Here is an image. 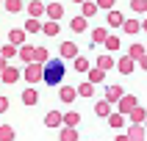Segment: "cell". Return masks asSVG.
<instances>
[{"label": "cell", "instance_id": "cell-24", "mask_svg": "<svg viewBox=\"0 0 147 141\" xmlns=\"http://www.w3.org/2000/svg\"><path fill=\"white\" fill-rule=\"evenodd\" d=\"M75 69H78V72H86V69H89V61L83 55H75Z\"/></svg>", "mask_w": 147, "mask_h": 141}, {"label": "cell", "instance_id": "cell-34", "mask_svg": "<svg viewBox=\"0 0 147 141\" xmlns=\"http://www.w3.org/2000/svg\"><path fill=\"white\" fill-rule=\"evenodd\" d=\"M106 47L108 50H117V47H119V39H117V36H106Z\"/></svg>", "mask_w": 147, "mask_h": 141}, {"label": "cell", "instance_id": "cell-44", "mask_svg": "<svg viewBox=\"0 0 147 141\" xmlns=\"http://www.w3.org/2000/svg\"><path fill=\"white\" fill-rule=\"evenodd\" d=\"M142 28H144V31H147V19H144V25H142Z\"/></svg>", "mask_w": 147, "mask_h": 141}, {"label": "cell", "instance_id": "cell-2", "mask_svg": "<svg viewBox=\"0 0 147 141\" xmlns=\"http://www.w3.org/2000/svg\"><path fill=\"white\" fill-rule=\"evenodd\" d=\"M117 102H119V114H131L133 108L139 105V102H136V97H133V94H122V97L117 100Z\"/></svg>", "mask_w": 147, "mask_h": 141}, {"label": "cell", "instance_id": "cell-22", "mask_svg": "<svg viewBox=\"0 0 147 141\" xmlns=\"http://www.w3.org/2000/svg\"><path fill=\"white\" fill-rule=\"evenodd\" d=\"M78 138V130H75V127H64V130H61V141H75Z\"/></svg>", "mask_w": 147, "mask_h": 141}, {"label": "cell", "instance_id": "cell-13", "mask_svg": "<svg viewBox=\"0 0 147 141\" xmlns=\"http://www.w3.org/2000/svg\"><path fill=\"white\" fill-rule=\"evenodd\" d=\"M64 124H67V127L81 124V114H78V111H69V114H64Z\"/></svg>", "mask_w": 147, "mask_h": 141}, {"label": "cell", "instance_id": "cell-43", "mask_svg": "<svg viewBox=\"0 0 147 141\" xmlns=\"http://www.w3.org/2000/svg\"><path fill=\"white\" fill-rule=\"evenodd\" d=\"M117 141H128V136H117Z\"/></svg>", "mask_w": 147, "mask_h": 141}, {"label": "cell", "instance_id": "cell-38", "mask_svg": "<svg viewBox=\"0 0 147 141\" xmlns=\"http://www.w3.org/2000/svg\"><path fill=\"white\" fill-rule=\"evenodd\" d=\"M14 55V44H8V47H3V58H11Z\"/></svg>", "mask_w": 147, "mask_h": 141}, {"label": "cell", "instance_id": "cell-37", "mask_svg": "<svg viewBox=\"0 0 147 141\" xmlns=\"http://www.w3.org/2000/svg\"><path fill=\"white\" fill-rule=\"evenodd\" d=\"M131 6H133V11H144V8H147V0H133Z\"/></svg>", "mask_w": 147, "mask_h": 141}, {"label": "cell", "instance_id": "cell-14", "mask_svg": "<svg viewBox=\"0 0 147 141\" xmlns=\"http://www.w3.org/2000/svg\"><path fill=\"white\" fill-rule=\"evenodd\" d=\"M0 141H14V127L11 124H0Z\"/></svg>", "mask_w": 147, "mask_h": 141}, {"label": "cell", "instance_id": "cell-46", "mask_svg": "<svg viewBox=\"0 0 147 141\" xmlns=\"http://www.w3.org/2000/svg\"><path fill=\"white\" fill-rule=\"evenodd\" d=\"M144 124H147V116H144Z\"/></svg>", "mask_w": 147, "mask_h": 141}, {"label": "cell", "instance_id": "cell-6", "mask_svg": "<svg viewBox=\"0 0 147 141\" xmlns=\"http://www.w3.org/2000/svg\"><path fill=\"white\" fill-rule=\"evenodd\" d=\"M94 114H97V116H103V119H106V116L111 114V102H108V100H100L97 105H94Z\"/></svg>", "mask_w": 147, "mask_h": 141}, {"label": "cell", "instance_id": "cell-25", "mask_svg": "<svg viewBox=\"0 0 147 141\" xmlns=\"http://www.w3.org/2000/svg\"><path fill=\"white\" fill-rule=\"evenodd\" d=\"M72 31H75V33L86 31V19H83V17H78V19H72Z\"/></svg>", "mask_w": 147, "mask_h": 141}, {"label": "cell", "instance_id": "cell-10", "mask_svg": "<svg viewBox=\"0 0 147 141\" xmlns=\"http://www.w3.org/2000/svg\"><path fill=\"white\" fill-rule=\"evenodd\" d=\"M22 102L25 105H36V102H39V94H36L33 89H25L22 91Z\"/></svg>", "mask_w": 147, "mask_h": 141}, {"label": "cell", "instance_id": "cell-30", "mask_svg": "<svg viewBox=\"0 0 147 141\" xmlns=\"http://www.w3.org/2000/svg\"><path fill=\"white\" fill-rule=\"evenodd\" d=\"M25 31H42V25H39V19H36V17H33V19H28V25H25Z\"/></svg>", "mask_w": 147, "mask_h": 141}, {"label": "cell", "instance_id": "cell-17", "mask_svg": "<svg viewBox=\"0 0 147 141\" xmlns=\"http://www.w3.org/2000/svg\"><path fill=\"white\" fill-rule=\"evenodd\" d=\"M8 41H11V44H22L25 41V31H8Z\"/></svg>", "mask_w": 147, "mask_h": 141}, {"label": "cell", "instance_id": "cell-31", "mask_svg": "<svg viewBox=\"0 0 147 141\" xmlns=\"http://www.w3.org/2000/svg\"><path fill=\"white\" fill-rule=\"evenodd\" d=\"M108 22L111 25H122V14H119V11H111V14H108Z\"/></svg>", "mask_w": 147, "mask_h": 141}, {"label": "cell", "instance_id": "cell-4", "mask_svg": "<svg viewBox=\"0 0 147 141\" xmlns=\"http://www.w3.org/2000/svg\"><path fill=\"white\" fill-rule=\"evenodd\" d=\"M45 124L47 127H58V124H64V114H58V111H50L45 116Z\"/></svg>", "mask_w": 147, "mask_h": 141}, {"label": "cell", "instance_id": "cell-32", "mask_svg": "<svg viewBox=\"0 0 147 141\" xmlns=\"http://www.w3.org/2000/svg\"><path fill=\"white\" fill-rule=\"evenodd\" d=\"M125 25V31H128V33H136V31H139V22H136V19H128V22H122Z\"/></svg>", "mask_w": 147, "mask_h": 141}, {"label": "cell", "instance_id": "cell-19", "mask_svg": "<svg viewBox=\"0 0 147 141\" xmlns=\"http://www.w3.org/2000/svg\"><path fill=\"white\" fill-rule=\"evenodd\" d=\"M45 61H47V50L36 47V50H33V64H45Z\"/></svg>", "mask_w": 147, "mask_h": 141}, {"label": "cell", "instance_id": "cell-40", "mask_svg": "<svg viewBox=\"0 0 147 141\" xmlns=\"http://www.w3.org/2000/svg\"><path fill=\"white\" fill-rule=\"evenodd\" d=\"M6 111H8V100L0 97V114H6Z\"/></svg>", "mask_w": 147, "mask_h": 141}, {"label": "cell", "instance_id": "cell-20", "mask_svg": "<svg viewBox=\"0 0 147 141\" xmlns=\"http://www.w3.org/2000/svg\"><path fill=\"white\" fill-rule=\"evenodd\" d=\"M75 91H78L81 97H92V94H94V86H92V83H81Z\"/></svg>", "mask_w": 147, "mask_h": 141}, {"label": "cell", "instance_id": "cell-8", "mask_svg": "<svg viewBox=\"0 0 147 141\" xmlns=\"http://www.w3.org/2000/svg\"><path fill=\"white\" fill-rule=\"evenodd\" d=\"M20 80V72H17L14 66H6L3 69V83H17Z\"/></svg>", "mask_w": 147, "mask_h": 141}, {"label": "cell", "instance_id": "cell-27", "mask_svg": "<svg viewBox=\"0 0 147 141\" xmlns=\"http://www.w3.org/2000/svg\"><path fill=\"white\" fill-rule=\"evenodd\" d=\"M6 8L14 14V11H20V8H22V0H6Z\"/></svg>", "mask_w": 147, "mask_h": 141}, {"label": "cell", "instance_id": "cell-36", "mask_svg": "<svg viewBox=\"0 0 147 141\" xmlns=\"http://www.w3.org/2000/svg\"><path fill=\"white\" fill-rule=\"evenodd\" d=\"M94 11H97V6H94V3H83V17H92Z\"/></svg>", "mask_w": 147, "mask_h": 141}, {"label": "cell", "instance_id": "cell-12", "mask_svg": "<svg viewBox=\"0 0 147 141\" xmlns=\"http://www.w3.org/2000/svg\"><path fill=\"white\" fill-rule=\"evenodd\" d=\"M144 116H147V111H144L142 105H136V108L131 111V122H133V124H139V122H144Z\"/></svg>", "mask_w": 147, "mask_h": 141}, {"label": "cell", "instance_id": "cell-26", "mask_svg": "<svg viewBox=\"0 0 147 141\" xmlns=\"http://www.w3.org/2000/svg\"><path fill=\"white\" fill-rule=\"evenodd\" d=\"M106 36L108 33L103 31V28H94V31H92V41H106Z\"/></svg>", "mask_w": 147, "mask_h": 141}, {"label": "cell", "instance_id": "cell-18", "mask_svg": "<svg viewBox=\"0 0 147 141\" xmlns=\"http://www.w3.org/2000/svg\"><path fill=\"white\" fill-rule=\"evenodd\" d=\"M108 124H111V127H122L125 124V114H108Z\"/></svg>", "mask_w": 147, "mask_h": 141}, {"label": "cell", "instance_id": "cell-33", "mask_svg": "<svg viewBox=\"0 0 147 141\" xmlns=\"http://www.w3.org/2000/svg\"><path fill=\"white\" fill-rule=\"evenodd\" d=\"M42 31L47 33V36H56V33H58V25H56V22H47L45 28H42Z\"/></svg>", "mask_w": 147, "mask_h": 141}, {"label": "cell", "instance_id": "cell-23", "mask_svg": "<svg viewBox=\"0 0 147 141\" xmlns=\"http://www.w3.org/2000/svg\"><path fill=\"white\" fill-rule=\"evenodd\" d=\"M47 14H50V17H53V19H58V17L64 14V8L58 6V3H50V6H47Z\"/></svg>", "mask_w": 147, "mask_h": 141}, {"label": "cell", "instance_id": "cell-28", "mask_svg": "<svg viewBox=\"0 0 147 141\" xmlns=\"http://www.w3.org/2000/svg\"><path fill=\"white\" fill-rule=\"evenodd\" d=\"M103 75H106L103 69H92V72H89V80L92 83H100V80H103Z\"/></svg>", "mask_w": 147, "mask_h": 141}, {"label": "cell", "instance_id": "cell-11", "mask_svg": "<svg viewBox=\"0 0 147 141\" xmlns=\"http://www.w3.org/2000/svg\"><path fill=\"white\" fill-rule=\"evenodd\" d=\"M58 94H61V102H72V100L78 97V91H75L72 86H64V89L58 91Z\"/></svg>", "mask_w": 147, "mask_h": 141}, {"label": "cell", "instance_id": "cell-45", "mask_svg": "<svg viewBox=\"0 0 147 141\" xmlns=\"http://www.w3.org/2000/svg\"><path fill=\"white\" fill-rule=\"evenodd\" d=\"M75 3H83V0H75Z\"/></svg>", "mask_w": 147, "mask_h": 141}, {"label": "cell", "instance_id": "cell-39", "mask_svg": "<svg viewBox=\"0 0 147 141\" xmlns=\"http://www.w3.org/2000/svg\"><path fill=\"white\" fill-rule=\"evenodd\" d=\"M97 6L100 8H111V6H114V0H97Z\"/></svg>", "mask_w": 147, "mask_h": 141}, {"label": "cell", "instance_id": "cell-3", "mask_svg": "<svg viewBox=\"0 0 147 141\" xmlns=\"http://www.w3.org/2000/svg\"><path fill=\"white\" fill-rule=\"evenodd\" d=\"M25 80H28V83L42 80V64H33V61H31V66L25 69Z\"/></svg>", "mask_w": 147, "mask_h": 141}, {"label": "cell", "instance_id": "cell-16", "mask_svg": "<svg viewBox=\"0 0 147 141\" xmlns=\"http://www.w3.org/2000/svg\"><path fill=\"white\" fill-rule=\"evenodd\" d=\"M111 66H114V58H111V55H100V58H97V69H103V72H108Z\"/></svg>", "mask_w": 147, "mask_h": 141}, {"label": "cell", "instance_id": "cell-9", "mask_svg": "<svg viewBox=\"0 0 147 141\" xmlns=\"http://www.w3.org/2000/svg\"><path fill=\"white\" fill-rule=\"evenodd\" d=\"M128 141H144V127L133 124L131 130H128Z\"/></svg>", "mask_w": 147, "mask_h": 141}, {"label": "cell", "instance_id": "cell-29", "mask_svg": "<svg viewBox=\"0 0 147 141\" xmlns=\"http://www.w3.org/2000/svg\"><path fill=\"white\" fill-rule=\"evenodd\" d=\"M128 55H131V58H142V55H144V47H142V44H133Z\"/></svg>", "mask_w": 147, "mask_h": 141}, {"label": "cell", "instance_id": "cell-1", "mask_svg": "<svg viewBox=\"0 0 147 141\" xmlns=\"http://www.w3.org/2000/svg\"><path fill=\"white\" fill-rule=\"evenodd\" d=\"M64 61H45L42 64V80L47 83V86H58V83H64Z\"/></svg>", "mask_w": 147, "mask_h": 141}, {"label": "cell", "instance_id": "cell-15", "mask_svg": "<svg viewBox=\"0 0 147 141\" xmlns=\"http://www.w3.org/2000/svg\"><path fill=\"white\" fill-rule=\"evenodd\" d=\"M119 97H122V89H119V86H108V91H106V100H108V102H117Z\"/></svg>", "mask_w": 147, "mask_h": 141}, {"label": "cell", "instance_id": "cell-42", "mask_svg": "<svg viewBox=\"0 0 147 141\" xmlns=\"http://www.w3.org/2000/svg\"><path fill=\"white\" fill-rule=\"evenodd\" d=\"M3 69H6V58L0 55V72H3Z\"/></svg>", "mask_w": 147, "mask_h": 141}, {"label": "cell", "instance_id": "cell-35", "mask_svg": "<svg viewBox=\"0 0 147 141\" xmlns=\"http://www.w3.org/2000/svg\"><path fill=\"white\" fill-rule=\"evenodd\" d=\"M20 58H22V61H33V50L31 47H22V50H20Z\"/></svg>", "mask_w": 147, "mask_h": 141}, {"label": "cell", "instance_id": "cell-7", "mask_svg": "<svg viewBox=\"0 0 147 141\" xmlns=\"http://www.w3.org/2000/svg\"><path fill=\"white\" fill-rule=\"evenodd\" d=\"M78 55V47H75L72 41H64L61 44V58H75Z\"/></svg>", "mask_w": 147, "mask_h": 141}, {"label": "cell", "instance_id": "cell-21", "mask_svg": "<svg viewBox=\"0 0 147 141\" xmlns=\"http://www.w3.org/2000/svg\"><path fill=\"white\" fill-rule=\"evenodd\" d=\"M28 11H31V17H42V14H45V6H42L39 0H33L31 6H28Z\"/></svg>", "mask_w": 147, "mask_h": 141}, {"label": "cell", "instance_id": "cell-5", "mask_svg": "<svg viewBox=\"0 0 147 141\" xmlns=\"http://www.w3.org/2000/svg\"><path fill=\"white\" fill-rule=\"evenodd\" d=\"M117 69H119L122 75H131V72H133V58H131V55L119 58V64H117Z\"/></svg>", "mask_w": 147, "mask_h": 141}, {"label": "cell", "instance_id": "cell-41", "mask_svg": "<svg viewBox=\"0 0 147 141\" xmlns=\"http://www.w3.org/2000/svg\"><path fill=\"white\" fill-rule=\"evenodd\" d=\"M139 66H142V69H147V53H144V55L139 58Z\"/></svg>", "mask_w": 147, "mask_h": 141}]
</instances>
